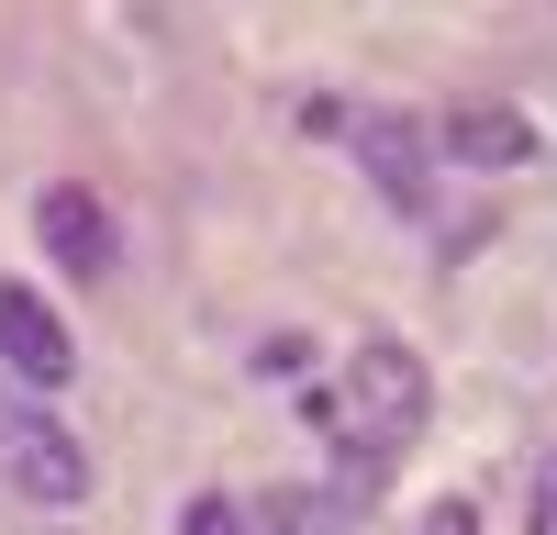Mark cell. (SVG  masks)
Instances as JSON below:
<instances>
[{
  "label": "cell",
  "instance_id": "cell-1",
  "mask_svg": "<svg viewBox=\"0 0 557 535\" xmlns=\"http://www.w3.org/2000/svg\"><path fill=\"white\" fill-rule=\"evenodd\" d=\"M424 413H435V369H424L401 335H357L346 380H312V390H301V424L346 458L357 490H380V469L424 435Z\"/></svg>",
  "mask_w": 557,
  "mask_h": 535
},
{
  "label": "cell",
  "instance_id": "cell-2",
  "mask_svg": "<svg viewBox=\"0 0 557 535\" xmlns=\"http://www.w3.org/2000/svg\"><path fill=\"white\" fill-rule=\"evenodd\" d=\"M0 490L34 513H78L89 490H101V469H89V446L57 424V401H23L0 390Z\"/></svg>",
  "mask_w": 557,
  "mask_h": 535
},
{
  "label": "cell",
  "instance_id": "cell-3",
  "mask_svg": "<svg viewBox=\"0 0 557 535\" xmlns=\"http://www.w3.org/2000/svg\"><path fill=\"white\" fill-rule=\"evenodd\" d=\"M34 246L57 257V279H67V290H101L112 268H123V223H112L101 190L57 178V190H34Z\"/></svg>",
  "mask_w": 557,
  "mask_h": 535
},
{
  "label": "cell",
  "instance_id": "cell-4",
  "mask_svg": "<svg viewBox=\"0 0 557 535\" xmlns=\"http://www.w3.org/2000/svg\"><path fill=\"white\" fill-rule=\"evenodd\" d=\"M0 369L23 380V401H57L78 380V335H67V312L34 279H0Z\"/></svg>",
  "mask_w": 557,
  "mask_h": 535
},
{
  "label": "cell",
  "instance_id": "cell-5",
  "mask_svg": "<svg viewBox=\"0 0 557 535\" xmlns=\"http://www.w3.org/2000/svg\"><path fill=\"white\" fill-rule=\"evenodd\" d=\"M346 146L368 157V178H380V201H391L401 223H424V212H435V134L412 123V112H357Z\"/></svg>",
  "mask_w": 557,
  "mask_h": 535
},
{
  "label": "cell",
  "instance_id": "cell-6",
  "mask_svg": "<svg viewBox=\"0 0 557 535\" xmlns=\"http://www.w3.org/2000/svg\"><path fill=\"white\" fill-rule=\"evenodd\" d=\"M435 157L480 167V178H513V167H535V157H546V134H535L524 112H502V101H457V112L435 123Z\"/></svg>",
  "mask_w": 557,
  "mask_h": 535
},
{
  "label": "cell",
  "instance_id": "cell-7",
  "mask_svg": "<svg viewBox=\"0 0 557 535\" xmlns=\"http://www.w3.org/2000/svg\"><path fill=\"white\" fill-rule=\"evenodd\" d=\"M246 513H257V535H346V513L323 502V490H268Z\"/></svg>",
  "mask_w": 557,
  "mask_h": 535
},
{
  "label": "cell",
  "instance_id": "cell-8",
  "mask_svg": "<svg viewBox=\"0 0 557 535\" xmlns=\"http://www.w3.org/2000/svg\"><path fill=\"white\" fill-rule=\"evenodd\" d=\"M178 535H257V513L235 490H190V502H178Z\"/></svg>",
  "mask_w": 557,
  "mask_h": 535
},
{
  "label": "cell",
  "instance_id": "cell-9",
  "mask_svg": "<svg viewBox=\"0 0 557 535\" xmlns=\"http://www.w3.org/2000/svg\"><path fill=\"white\" fill-rule=\"evenodd\" d=\"M290 123L312 134V146H335V134H357V101H335V89H312V101H301Z\"/></svg>",
  "mask_w": 557,
  "mask_h": 535
},
{
  "label": "cell",
  "instance_id": "cell-10",
  "mask_svg": "<svg viewBox=\"0 0 557 535\" xmlns=\"http://www.w3.org/2000/svg\"><path fill=\"white\" fill-rule=\"evenodd\" d=\"M412 535H480V502H457V490H446V502L412 513Z\"/></svg>",
  "mask_w": 557,
  "mask_h": 535
},
{
  "label": "cell",
  "instance_id": "cell-11",
  "mask_svg": "<svg viewBox=\"0 0 557 535\" xmlns=\"http://www.w3.org/2000/svg\"><path fill=\"white\" fill-rule=\"evenodd\" d=\"M301 369H312L301 335H268V346H257V380H301Z\"/></svg>",
  "mask_w": 557,
  "mask_h": 535
},
{
  "label": "cell",
  "instance_id": "cell-12",
  "mask_svg": "<svg viewBox=\"0 0 557 535\" xmlns=\"http://www.w3.org/2000/svg\"><path fill=\"white\" fill-rule=\"evenodd\" d=\"M535 535H557V458L535 469Z\"/></svg>",
  "mask_w": 557,
  "mask_h": 535
}]
</instances>
